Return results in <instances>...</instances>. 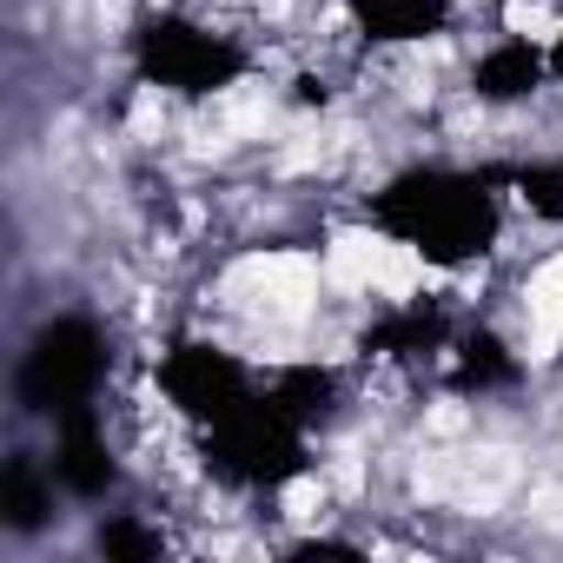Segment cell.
<instances>
[{
	"mask_svg": "<svg viewBox=\"0 0 563 563\" xmlns=\"http://www.w3.org/2000/svg\"><path fill=\"white\" fill-rule=\"evenodd\" d=\"M504 212H510V192H504L497 159L490 166L418 159L378 179V192H365V225L405 245L411 258H424L431 272L484 265L504 239Z\"/></svg>",
	"mask_w": 563,
	"mask_h": 563,
	"instance_id": "obj_1",
	"label": "cell"
},
{
	"mask_svg": "<svg viewBox=\"0 0 563 563\" xmlns=\"http://www.w3.org/2000/svg\"><path fill=\"white\" fill-rule=\"evenodd\" d=\"M126 67L140 87L206 107V100H225L252 74V47L186 8H140L126 27Z\"/></svg>",
	"mask_w": 563,
	"mask_h": 563,
	"instance_id": "obj_2",
	"label": "cell"
},
{
	"mask_svg": "<svg viewBox=\"0 0 563 563\" xmlns=\"http://www.w3.org/2000/svg\"><path fill=\"white\" fill-rule=\"evenodd\" d=\"M192 438H199V471L212 484L239 490V497H278V490H292V484H306L319 471L312 431L278 411L265 398V385H258L252 405H239L232 418H219V424H206Z\"/></svg>",
	"mask_w": 563,
	"mask_h": 563,
	"instance_id": "obj_3",
	"label": "cell"
},
{
	"mask_svg": "<svg viewBox=\"0 0 563 563\" xmlns=\"http://www.w3.org/2000/svg\"><path fill=\"white\" fill-rule=\"evenodd\" d=\"M113 378V339L93 312H54L27 332L21 365H14V405L41 424L100 405Z\"/></svg>",
	"mask_w": 563,
	"mask_h": 563,
	"instance_id": "obj_4",
	"label": "cell"
},
{
	"mask_svg": "<svg viewBox=\"0 0 563 563\" xmlns=\"http://www.w3.org/2000/svg\"><path fill=\"white\" fill-rule=\"evenodd\" d=\"M153 385H159V398H166L192 431H206V424L232 418L239 405H252V398H258V385H265V372H252L232 345L186 332V339H173V345L159 352Z\"/></svg>",
	"mask_w": 563,
	"mask_h": 563,
	"instance_id": "obj_5",
	"label": "cell"
},
{
	"mask_svg": "<svg viewBox=\"0 0 563 563\" xmlns=\"http://www.w3.org/2000/svg\"><path fill=\"white\" fill-rule=\"evenodd\" d=\"M457 339V319L444 299L418 292V299H398L385 312H372V325L358 332V358L365 365H431L444 358Z\"/></svg>",
	"mask_w": 563,
	"mask_h": 563,
	"instance_id": "obj_6",
	"label": "cell"
},
{
	"mask_svg": "<svg viewBox=\"0 0 563 563\" xmlns=\"http://www.w3.org/2000/svg\"><path fill=\"white\" fill-rule=\"evenodd\" d=\"M54 477H60V497H74V504H107L120 490L126 471H120V451L107 438L100 405L54 418Z\"/></svg>",
	"mask_w": 563,
	"mask_h": 563,
	"instance_id": "obj_7",
	"label": "cell"
},
{
	"mask_svg": "<svg viewBox=\"0 0 563 563\" xmlns=\"http://www.w3.org/2000/svg\"><path fill=\"white\" fill-rule=\"evenodd\" d=\"M523 378H530V365L497 325H457V339L444 352V391L451 398H510Z\"/></svg>",
	"mask_w": 563,
	"mask_h": 563,
	"instance_id": "obj_8",
	"label": "cell"
},
{
	"mask_svg": "<svg viewBox=\"0 0 563 563\" xmlns=\"http://www.w3.org/2000/svg\"><path fill=\"white\" fill-rule=\"evenodd\" d=\"M345 27L358 47L398 54V47H431L457 27V0H345Z\"/></svg>",
	"mask_w": 563,
	"mask_h": 563,
	"instance_id": "obj_9",
	"label": "cell"
},
{
	"mask_svg": "<svg viewBox=\"0 0 563 563\" xmlns=\"http://www.w3.org/2000/svg\"><path fill=\"white\" fill-rule=\"evenodd\" d=\"M550 87V47L530 34H497L471 60V100L477 107H530Z\"/></svg>",
	"mask_w": 563,
	"mask_h": 563,
	"instance_id": "obj_10",
	"label": "cell"
},
{
	"mask_svg": "<svg viewBox=\"0 0 563 563\" xmlns=\"http://www.w3.org/2000/svg\"><path fill=\"white\" fill-rule=\"evenodd\" d=\"M265 398L286 411V418H299L312 438L345 418V378H339V365H319V358H299V365L265 372Z\"/></svg>",
	"mask_w": 563,
	"mask_h": 563,
	"instance_id": "obj_11",
	"label": "cell"
},
{
	"mask_svg": "<svg viewBox=\"0 0 563 563\" xmlns=\"http://www.w3.org/2000/svg\"><path fill=\"white\" fill-rule=\"evenodd\" d=\"M54 457H34V451H8L0 464V530L8 537H41L54 530Z\"/></svg>",
	"mask_w": 563,
	"mask_h": 563,
	"instance_id": "obj_12",
	"label": "cell"
},
{
	"mask_svg": "<svg viewBox=\"0 0 563 563\" xmlns=\"http://www.w3.org/2000/svg\"><path fill=\"white\" fill-rule=\"evenodd\" d=\"M510 206H523L537 225H563V153L543 159H497Z\"/></svg>",
	"mask_w": 563,
	"mask_h": 563,
	"instance_id": "obj_13",
	"label": "cell"
},
{
	"mask_svg": "<svg viewBox=\"0 0 563 563\" xmlns=\"http://www.w3.org/2000/svg\"><path fill=\"white\" fill-rule=\"evenodd\" d=\"M166 550H173V537L140 510H107L93 523V556H107V563H159Z\"/></svg>",
	"mask_w": 563,
	"mask_h": 563,
	"instance_id": "obj_14",
	"label": "cell"
},
{
	"mask_svg": "<svg viewBox=\"0 0 563 563\" xmlns=\"http://www.w3.org/2000/svg\"><path fill=\"white\" fill-rule=\"evenodd\" d=\"M286 563H365V543H352V537H292L286 550H278Z\"/></svg>",
	"mask_w": 563,
	"mask_h": 563,
	"instance_id": "obj_15",
	"label": "cell"
},
{
	"mask_svg": "<svg viewBox=\"0 0 563 563\" xmlns=\"http://www.w3.org/2000/svg\"><path fill=\"white\" fill-rule=\"evenodd\" d=\"M292 87H299V93H292L299 107H325V100H332V93H325V80H312V74H306V80H292Z\"/></svg>",
	"mask_w": 563,
	"mask_h": 563,
	"instance_id": "obj_16",
	"label": "cell"
},
{
	"mask_svg": "<svg viewBox=\"0 0 563 563\" xmlns=\"http://www.w3.org/2000/svg\"><path fill=\"white\" fill-rule=\"evenodd\" d=\"M543 47H550V87H563V27H556Z\"/></svg>",
	"mask_w": 563,
	"mask_h": 563,
	"instance_id": "obj_17",
	"label": "cell"
}]
</instances>
